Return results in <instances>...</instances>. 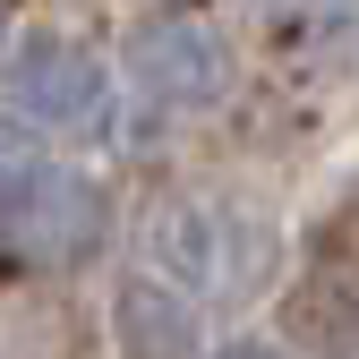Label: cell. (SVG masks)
Segmentation results:
<instances>
[{
  "label": "cell",
  "instance_id": "obj_1",
  "mask_svg": "<svg viewBox=\"0 0 359 359\" xmlns=\"http://www.w3.org/2000/svg\"><path fill=\"white\" fill-rule=\"evenodd\" d=\"M120 77L137 86L154 111H214L240 86V52H231V34H222L205 9L163 0V9H146L120 34Z\"/></svg>",
  "mask_w": 359,
  "mask_h": 359
},
{
  "label": "cell",
  "instance_id": "obj_6",
  "mask_svg": "<svg viewBox=\"0 0 359 359\" xmlns=\"http://www.w3.org/2000/svg\"><path fill=\"white\" fill-rule=\"evenodd\" d=\"M111 342H120V359H197V308L180 291H163L154 274H120Z\"/></svg>",
  "mask_w": 359,
  "mask_h": 359
},
{
  "label": "cell",
  "instance_id": "obj_3",
  "mask_svg": "<svg viewBox=\"0 0 359 359\" xmlns=\"http://www.w3.org/2000/svg\"><path fill=\"white\" fill-rule=\"evenodd\" d=\"M0 95H9L18 120L52 128V137H86V128H103V111H111V69H103V52H86L77 34L34 26V34L9 43V60H0Z\"/></svg>",
  "mask_w": 359,
  "mask_h": 359
},
{
  "label": "cell",
  "instance_id": "obj_8",
  "mask_svg": "<svg viewBox=\"0 0 359 359\" xmlns=\"http://www.w3.org/2000/svg\"><path fill=\"white\" fill-rule=\"evenodd\" d=\"M0 60H9V9H0Z\"/></svg>",
  "mask_w": 359,
  "mask_h": 359
},
{
  "label": "cell",
  "instance_id": "obj_2",
  "mask_svg": "<svg viewBox=\"0 0 359 359\" xmlns=\"http://www.w3.org/2000/svg\"><path fill=\"white\" fill-rule=\"evenodd\" d=\"M103 231H111V197L86 171H69V163H26V171H9V197H0V248H9V257L60 274V265L95 257Z\"/></svg>",
  "mask_w": 359,
  "mask_h": 359
},
{
  "label": "cell",
  "instance_id": "obj_7",
  "mask_svg": "<svg viewBox=\"0 0 359 359\" xmlns=\"http://www.w3.org/2000/svg\"><path fill=\"white\" fill-rule=\"evenodd\" d=\"M205 359H291V342H257V334H231L222 351H205Z\"/></svg>",
  "mask_w": 359,
  "mask_h": 359
},
{
  "label": "cell",
  "instance_id": "obj_4",
  "mask_svg": "<svg viewBox=\"0 0 359 359\" xmlns=\"http://www.w3.org/2000/svg\"><path fill=\"white\" fill-rule=\"evenodd\" d=\"M137 274H154L163 291H205V283H222V214L214 205H197L189 189H171V197H154L146 214H137Z\"/></svg>",
  "mask_w": 359,
  "mask_h": 359
},
{
  "label": "cell",
  "instance_id": "obj_5",
  "mask_svg": "<svg viewBox=\"0 0 359 359\" xmlns=\"http://www.w3.org/2000/svg\"><path fill=\"white\" fill-rule=\"evenodd\" d=\"M283 325H291L299 351H325V359L359 351V257H317V265L291 283Z\"/></svg>",
  "mask_w": 359,
  "mask_h": 359
}]
</instances>
